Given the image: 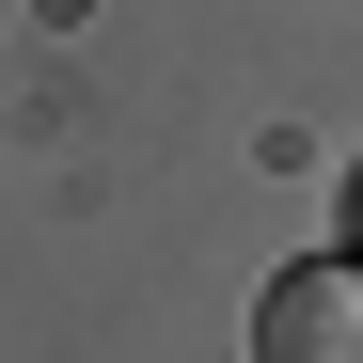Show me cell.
Listing matches in <instances>:
<instances>
[{
  "label": "cell",
  "instance_id": "6da1fadb",
  "mask_svg": "<svg viewBox=\"0 0 363 363\" xmlns=\"http://www.w3.org/2000/svg\"><path fill=\"white\" fill-rule=\"evenodd\" d=\"M253 363H363V253L284 269V284L253 300Z\"/></svg>",
  "mask_w": 363,
  "mask_h": 363
},
{
  "label": "cell",
  "instance_id": "7a4b0ae2",
  "mask_svg": "<svg viewBox=\"0 0 363 363\" xmlns=\"http://www.w3.org/2000/svg\"><path fill=\"white\" fill-rule=\"evenodd\" d=\"M347 253H363V190H347Z\"/></svg>",
  "mask_w": 363,
  "mask_h": 363
}]
</instances>
